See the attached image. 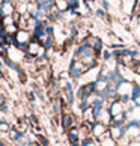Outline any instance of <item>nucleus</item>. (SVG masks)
Returning a JSON list of instances; mask_svg holds the SVG:
<instances>
[{
	"instance_id": "f257e3e1",
	"label": "nucleus",
	"mask_w": 140,
	"mask_h": 146,
	"mask_svg": "<svg viewBox=\"0 0 140 146\" xmlns=\"http://www.w3.org/2000/svg\"><path fill=\"white\" fill-rule=\"evenodd\" d=\"M96 94V86L95 82L94 83H88V84H83L82 88L77 90V98L82 101V100H88L90 96H94Z\"/></svg>"
},
{
	"instance_id": "f03ea898",
	"label": "nucleus",
	"mask_w": 140,
	"mask_h": 146,
	"mask_svg": "<svg viewBox=\"0 0 140 146\" xmlns=\"http://www.w3.org/2000/svg\"><path fill=\"white\" fill-rule=\"evenodd\" d=\"M86 69H88V68L84 66V63L77 59V60L71 62V66H69V75H71L72 78H80L86 72Z\"/></svg>"
},
{
	"instance_id": "7ed1b4c3",
	"label": "nucleus",
	"mask_w": 140,
	"mask_h": 146,
	"mask_svg": "<svg viewBox=\"0 0 140 146\" xmlns=\"http://www.w3.org/2000/svg\"><path fill=\"white\" fill-rule=\"evenodd\" d=\"M133 83L130 80H123L117 84V96L122 98V96H131V92H133Z\"/></svg>"
},
{
	"instance_id": "20e7f679",
	"label": "nucleus",
	"mask_w": 140,
	"mask_h": 146,
	"mask_svg": "<svg viewBox=\"0 0 140 146\" xmlns=\"http://www.w3.org/2000/svg\"><path fill=\"white\" fill-rule=\"evenodd\" d=\"M107 109H109L110 115L113 117V116H116V115H121V113H125V104H123V102L117 98V100L110 101V106L107 107Z\"/></svg>"
},
{
	"instance_id": "39448f33",
	"label": "nucleus",
	"mask_w": 140,
	"mask_h": 146,
	"mask_svg": "<svg viewBox=\"0 0 140 146\" xmlns=\"http://www.w3.org/2000/svg\"><path fill=\"white\" fill-rule=\"evenodd\" d=\"M110 137L113 140H121L127 136V125H122V127H110Z\"/></svg>"
},
{
	"instance_id": "423d86ee",
	"label": "nucleus",
	"mask_w": 140,
	"mask_h": 146,
	"mask_svg": "<svg viewBox=\"0 0 140 146\" xmlns=\"http://www.w3.org/2000/svg\"><path fill=\"white\" fill-rule=\"evenodd\" d=\"M107 131H109V129H107V125H104V123H101L98 121H96L94 125H92V134H94V137L101 139Z\"/></svg>"
},
{
	"instance_id": "0eeeda50",
	"label": "nucleus",
	"mask_w": 140,
	"mask_h": 146,
	"mask_svg": "<svg viewBox=\"0 0 140 146\" xmlns=\"http://www.w3.org/2000/svg\"><path fill=\"white\" fill-rule=\"evenodd\" d=\"M83 119H84L86 123H90V125H94V123L96 122V115H95V111L92 109V106L88 107L86 110H83Z\"/></svg>"
},
{
	"instance_id": "6e6552de",
	"label": "nucleus",
	"mask_w": 140,
	"mask_h": 146,
	"mask_svg": "<svg viewBox=\"0 0 140 146\" xmlns=\"http://www.w3.org/2000/svg\"><path fill=\"white\" fill-rule=\"evenodd\" d=\"M96 121L101 122V123H104V125H110V123H111V115H110V111H109L107 107L100 113L98 116H96Z\"/></svg>"
},
{
	"instance_id": "1a4fd4ad",
	"label": "nucleus",
	"mask_w": 140,
	"mask_h": 146,
	"mask_svg": "<svg viewBox=\"0 0 140 146\" xmlns=\"http://www.w3.org/2000/svg\"><path fill=\"white\" fill-rule=\"evenodd\" d=\"M78 137H80V131L77 128H71L68 131V139L72 146H78Z\"/></svg>"
},
{
	"instance_id": "9d476101",
	"label": "nucleus",
	"mask_w": 140,
	"mask_h": 146,
	"mask_svg": "<svg viewBox=\"0 0 140 146\" xmlns=\"http://www.w3.org/2000/svg\"><path fill=\"white\" fill-rule=\"evenodd\" d=\"M15 39H17V45H24V44H27V41H29V33L24 30H21L15 35Z\"/></svg>"
},
{
	"instance_id": "9b49d317",
	"label": "nucleus",
	"mask_w": 140,
	"mask_h": 146,
	"mask_svg": "<svg viewBox=\"0 0 140 146\" xmlns=\"http://www.w3.org/2000/svg\"><path fill=\"white\" fill-rule=\"evenodd\" d=\"M88 44L94 48L95 51H100L101 48H103V42L100 41V38H95V36H92V38H89L88 39Z\"/></svg>"
},
{
	"instance_id": "f8f14e48",
	"label": "nucleus",
	"mask_w": 140,
	"mask_h": 146,
	"mask_svg": "<svg viewBox=\"0 0 140 146\" xmlns=\"http://www.w3.org/2000/svg\"><path fill=\"white\" fill-rule=\"evenodd\" d=\"M72 125H74V117L71 116V115H65L63 116V119H62V127H63V129H71L72 128Z\"/></svg>"
},
{
	"instance_id": "ddd939ff",
	"label": "nucleus",
	"mask_w": 140,
	"mask_h": 146,
	"mask_svg": "<svg viewBox=\"0 0 140 146\" xmlns=\"http://www.w3.org/2000/svg\"><path fill=\"white\" fill-rule=\"evenodd\" d=\"M38 6H39V11L48 12L53 8V2L51 0H38Z\"/></svg>"
},
{
	"instance_id": "4468645a",
	"label": "nucleus",
	"mask_w": 140,
	"mask_h": 146,
	"mask_svg": "<svg viewBox=\"0 0 140 146\" xmlns=\"http://www.w3.org/2000/svg\"><path fill=\"white\" fill-rule=\"evenodd\" d=\"M42 51V48H41V45L38 44V42H32V44L29 45V53L30 54H39V53Z\"/></svg>"
},
{
	"instance_id": "2eb2a0df",
	"label": "nucleus",
	"mask_w": 140,
	"mask_h": 146,
	"mask_svg": "<svg viewBox=\"0 0 140 146\" xmlns=\"http://www.w3.org/2000/svg\"><path fill=\"white\" fill-rule=\"evenodd\" d=\"M137 98H140V84L136 83L133 86V92H131V101L134 102Z\"/></svg>"
},
{
	"instance_id": "dca6fc26",
	"label": "nucleus",
	"mask_w": 140,
	"mask_h": 146,
	"mask_svg": "<svg viewBox=\"0 0 140 146\" xmlns=\"http://www.w3.org/2000/svg\"><path fill=\"white\" fill-rule=\"evenodd\" d=\"M56 5H57V9H59V11H68V9H69L68 0H57Z\"/></svg>"
},
{
	"instance_id": "f3484780",
	"label": "nucleus",
	"mask_w": 140,
	"mask_h": 146,
	"mask_svg": "<svg viewBox=\"0 0 140 146\" xmlns=\"http://www.w3.org/2000/svg\"><path fill=\"white\" fill-rule=\"evenodd\" d=\"M11 12H12V6H11V3H3L2 14L5 15V17H8V15H11Z\"/></svg>"
},
{
	"instance_id": "a211bd4d",
	"label": "nucleus",
	"mask_w": 140,
	"mask_h": 146,
	"mask_svg": "<svg viewBox=\"0 0 140 146\" xmlns=\"http://www.w3.org/2000/svg\"><path fill=\"white\" fill-rule=\"evenodd\" d=\"M82 146H100V143L96 142L95 139H90V137H88V139H84V140H83Z\"/></svg>"
},
{
	"instance_id": "6ab92c4d",
	"label": "nucleus",
	"mask_w": 140,
	"mask_h": 146,
	"mask_svg": "<svg viewBox=\"0 0 140 146\" xmlns=\"http://www.w3.org/2000/svg\"><path fill=\"white\" fill-rule=\"evenodd\" d=\"M101 146H116V140H113L111 137H105L101 142Z\"/></svg>"
},
{
	"instance_id": "aec40b11",
	"label": "nucleus",
	"mask_w": 140,
	"mask_h": 146,
	"mask_svg": "<svg viewBox=\"0 0 140 146\" xmlns=\"http://www.w3.org/2000/svg\"><path fill=\"white\" fill-rule=\"evenodd\" d=\"M133 69H134V72H136L137 75H140V60H134Z\"/></svg>"
},
{
	"instance_id": "412c9836",
	"label": "nucleus",
	"mask_w": 140,
	"mask_h": 146,
	"mask_svg": "<svg viewBox=\"0 0 140 146\" xmlns=\"http://www.w3.org/2000/svg\"><path fill=\"white\" fill-rule=\"evenodd\" d=\"M68 3H69V8L71 9H75L78 6V0H68Z\"/></svg>"
},
{
	"instance_id": "4be33fe9",
	"label": "nucleus",
	"mask_w": 140,
	"mask_h": 146,
	"mask_svg": "<svg viewBox=\"0 0 140 146\" xmlns=\"http://www.w3.org/2000/svg\"><path fill=\"white\" fill-rule=\"evenodd\" d=\"M0 129H2V131H8L9 129V125L6 122H0Z\"/></svg>"
},
{
	"instance_id": "5701e85b",
	"label": "nucleus",
	"mask_w": 140,
	"mask_h": 146,
	"mask_svg": "<svg viewBox=\"0 0 140 146\" xmlns=\"http://www.w3.org/2000/svg\"><path fill=\"white\" fill-rule=\"evenodd\" d=\"M96 15H98V17H104V11L103 9H98V11H96Z\"/></svg>"
},
{
	"instance_id": "b1692460",
	"label": "nucleus",
	"mask_w": 140,
	"mask_h": 146,
	"mask_svg": "<svg viewBox=\"0 0 140 146\" xmlns=\"http://www.w3.org/2000/svg\"><path fill=\"white\" fill-rule=\"evenodd\" d=\"M136 142H137V143H140V134H139V136L136 137Z\"/></svg>"
},
{
	"instance_id": "393cba45",
	"label": "nucleus",
	"mask_w": 140,
	"mask_h": 146,
	"mask_svg": "<svg viewBox=\"0 0 140 146\" xmlns=\"http://www.w3.org/2000/svg\"><path fill=\"white\" fill-rule=\"evenodd\" d=\"M2 102H3V100H2V96H0V104H2Z\"/></svg>"
},
{
	"instance_id": "a878e982",
	"label": "nucleus",
	"mask_w": 140,
	"mask_h": 146,
	"mask_svg": "<svg viewBox=\"0 0 140 146\" xmlns=\"http://www.w3.org/2000/svg\"><path fill=\"white\" fill-rule=\"evenodd\" d=\"M51 2H53V3H56V2H57V0H51Z\"/></svg>"
},
{
	"instance_id": "bb28decb",
	"label": "nucleus",
	"mask_w": 140,
	"mask_h": 146,
	"mask_svg": "<svg viewBox=\"0 0 140 146\" xmlns=\"http://www.w3.org/2000/svg\"><path fill=\"white\" fill-rule=\"evenodd\" d=\"M30 146H35V145H30Z\"/></svg>"
},
{
	"instance_id": "cd10ccee",
	"label": "nucleus",
	"mask_w": 140,
	"mask_h": 146,
	"mask_svg": "<svg viewBox=\"0 0 140 146\" xmlns=\"http://www.w3.org/2000/svg\"><path fill=\"white\" fill-rule=\"evenodd\" d=\"M116 146H119V145H116Z\"/></svg>"
}]
</instances>
